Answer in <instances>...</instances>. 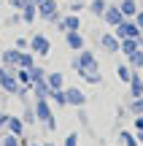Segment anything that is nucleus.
Listing matches in <instances>:
<instances>
[{"label":"nucleus","mask_w":143,"mask_h":146,"mask_svg":"<svg viewBox=\"0 0 143 146\" xmlns=\"http://www.w3.org/2000/svg\"><path fill=\"white\" fill-rule=\"evenodd\" d=\"M86 68L95 70V57H92L89 52H84V54H81V60H78V70H86Z\"/></svg>","instance_id":"nucleus-6"},{"label":"nucleus","mask_w":143,"mask_h":146,"mask_svg":"<svg viewBox=\"0 0 143 146\" xmlns=\"http://www.w3.org/2000/svg\"><path fill=\"white\" fill-rule=\"evenodd\" d=\"M103 43H105V49H111V52H116V49H119V41H113L111 35H105V38H103Z\"/></svg>","instance_id":"nucleus-17"},{"label":"nucleus","mask_w":143,"mask_h":146,"mask_svg":"<svg viewBox=\"0 0 143 146\" xmlns=\"http://www.w3.org/2000/svg\"><path fill=\"white\" fill-rule=\"evenodd\" d=\"M119 33H122L124 38H138V27H132V25H119Z\"/></svg>","instance_id":"nucleus-9"},{"label":"nucleus","mask_w":143,"mask_h":146,"mask_svg":"<svg viewBox=\"0 0 143 146\" xmlns=\"http://www.w3.org/2000/svg\"><path fill=\"white\" fill-rule=\"evenodd\" d=\"M138 141H140V143H143V130H138Z\"/></svg>","instance_id":"nucleus-30"},{"label":"nucleus","mask_w":143,"mask_h":146,"mask_svg":"<svg viewBox=\"0 0 143 146\" xmlns=\"http://www.w3.org/2000/svg\"><path fill=\"white\" fill-rule=\"evenodd\" d=\"M135 127H138V130H143V116H138V119H135Z\"/></svg>","instance_id":"nucleus-28"},{"label":"nucleus","mask_w":143,"mask_h":146,"mask_svg":"<svg viewBox=\"0 0 143 146\" xmlns=\"http://www.w3.org/2000/svg\"><path fill=\"white\" fill-rule=\"evenodd\" d=\"M46 146H51V143H46Z\"/></svg>","instance_id":"nucleus-32"},{"label":"nucleus","mask_w":143,"mask_h":146,"mask_svg":"<svg viewBox=\"0 0 143 146\" xmlns=\"http://www.w3.org/2000/svg\"><path fill=\"white\" fill-rule=\"evenodd\" d=\"M0 146H22V141H19L16 135H11V133H8V135H5L3 141H0Z\"/></svg>","instance_id":"nucleus-14"},{"label":"nucleus","mask_w":143,"mask_h":146,"mask_svg":"<svg viewBox=\"0 0 143 146\" xmlns=\"http://www.w3.org/2000/svg\"><path fill=\"white\" fill-rule=\"evenodd\" d=\"M65 98H68L70 106H84V103H86V98H84V92H81V89H68V92H65Z\"/></svg>","instance_id":"nucleus-4"},{"label":"nucleus","mask_w":143,"mask_h":146,"mask_svg":"<svg viewBox=\"0 0 143 146\" xmlns=\"http://www.w3.org/2000/svg\"><path fill=\"white\" fill-rule=\"evenodd\" d=\"M32 16H35V8H32V5H27V8H24V19H27V22H30V19H32Z\"/></svg>","instance_id":"nucleus-24"},{"label":"nucleus","mask_w":143,"mask_h":146,"mask_svg":"<svg viewBox=\"0 0 143 146\" xmlns=\"http://www.w3.org/2000/svg\"><path fill=\"white\" fill-rule=\"evenodd\" d=\"M5 127H8V133H11V135H16V138H22V133H24V122H22L19 116H8Z\"/></svg>","instance_id":"nucleus-2"},{"label":"nucleus","mask_w":143,"mask_h":146,"mask_svg":"<svg viewBox=\"0 0 143 146\" xmlns=\"http://www.w3.org/2000/svg\"><path fill=\"white\" fill-rule=\"evenodd\" d=\"M92 8H95V11H97V14H100V11H103V8H105V5H103V0H95V5H92Z\"/></svg>","instance_id":"nucleus-27"},{"label":"nucleus","mask_w":143,"mask_h":146,"mask_svg":"<svg viewBox=\"0 0 143 146\" xmlns=\"http://www.w3.org/2000/svg\"><path fill=\"white\" fill-rule=\"evenodd\" d=\"M27 146H38V143H27Z\"/></svg>","instance_id":"nucleus-31"},{"label":"nucleus","mask_w":143,"mask_h":146,"mask_svg":"<svg viewBox=\"0 0 143 146\" xmlns=\"http://www.w3.org/2000/svg\"><path fill=\"white\" fill-rule=\"evenodd\" d=\"M124 52H127V54H132V52H138V38H127V41H124Z\"/></svg>","instance_id":"nucleus-12"},{"label":"nucleus","mask_w":143,"mask_h":146,"mask_svg":"<svg viewBox=\"0 0 143 146\" xmlns=\"http://www.w3.org/2000/svg\"><path fill=\"white\" fill-rule=\"evenodd\" d=\"M119 78H124V81H130L132 76H130V70H127V68H119Z\"/></svg>","instance_id":"nucleus-25"},{"label":"nucleus","mask_w":143,"mask_h":146,"mask_svg":"<svg viewBox=\"0 0 143 146\" xmlns=\"http://www.w3.org/2000/svg\"><path fill=\"white\" fill-rule=\"evenodd\" d=\"M35 119H38V116H35V111H24V122H27V125H32Z\"/></svg>","instance_id":"nucleus-23"},{"label":"nucleus","mask_w":143,"mask_h":146,"mask_svg":"<svg viewBox=\"0 0 143 146\" xmlns=\"http://www.w3.org/2000/svg\"><path fill=\"white\" fill-rule=\"evenodd\" d=\"M130 62H132L135 68H140V65H143V52H132V54H130Z\"/></svg>","instance_id":"nucleus-15"},{"label":"nucleus","mask_w":143,"mask_h":146,"mask_svg":"<svg viewBox=\"0 0 143 146\" xmlns=\"http://www.w3.org/2000/svg\"><path fill=\"white\" fill-rule=\"evenodd\" d=\"M105 22L113 25V27H119V25H122V11H119V8H108L105 11Z\"/></svg>","instance_id":"nucleus-5"},{"label":"nucleus","mask_w":143,"mask_h":146,"mask_svg":"<svg viewBox=\"0 0 143 146\" xmlns=\"http://www.w3.org/2000/svg\"><path fill=\"white\" fill-rule=\"evenodd\" d=\"M68 43H70L73 49H81V46H84V41H81L78 33H70V35H68Z\"/></svg>","instance_id":"nucleus-13"},{"label":"nucleus","mask_w":143,"mask_h":146,"mask_svg":"<svg viewBox=\"0 0 143 146\" xmlns=\"http://www.w3.org/2000/svg\"><path fill=\"white\" fill-rule=\"evenodd\" d=\"M54 8H57V5H54V0H41V14H43V16H51Z\"/></svg>","instance_id":"nucleus-11"},{"label":"nucleus","mask_w":143,"mask_h":146,"mask_svg":"<svg viewBox=\"0 0 143 146\" xmlns=\"http://www.w3.org/2000/svg\"><path fill=\"white\" fill-rule=\"evenodd\" d=\"M130 89H132L135 98H140V95H143V81H140V76H132V78H130Z\"/></svg>","instance_id":"nucleus-8"},{"label":"nucleus","mask_w":143,"mask_h":146,"mask_svg":"<svg viewBox=\"0 0 143 146\" xmlns=\"http://www.w3.org/2000/svg\"><path fill=\"white\" fill-rule=\"evenodd\" d=\"M65 27H68L70 33H76L78 30V19H76V16H68V19H65Z\"/></svg>","instance_id":"nucleus-16"},{"label":"nucleus","mask_w":143,"mask_h":146,"mask_svg":"<svg viewBox=\"0 0 143 146\" xmlns=\"http://www.w3.org/2000/svg\"><path fill=\"white\" fill-rule=\"evenodd\" d=\"M132 111H135V114H143V100H140V98H135V103H132Z\"/></svg>","instance_id":"nucleus-22"},{"label":"nucleus","mask_w":143,"mask_h":146,"mask_svg":"<svg viewBox=\"0 0 143 146\" xmlns=\"http://www.w3.org/2000/svg\"><path fill=\"white\" fill-rule=\"evenodd\" d=\"M19 65H22V68H32V57H30V54H22V57H19Z\"/></svg>","instance_id":"nucleus-19"},{"label":"nucleus","mask_w":143,"mask_h":146,"mask_svg":"<svg viewBox=\"0 0 143 146\" xmlns=\"http://www.w3.org/2000/svg\"><path fill=\"white\" fill-rule=\"evenodd\" d=\"M138 27H143V14H138Z\"/></svg>","instance_id":"nucleus-29"},{"label":"nucleus","mask_w":143,"mask_h":146,"mask_svg":"<svg viewBox=\"0 0 143 146\" xmlns=\"http://www.w3.org/2000/svg\"><path fill=\"white\" fill-rule=\"evenodd\" d=\"M5 122H8V114H3V111H0V130L5 127Z\"/></svg>","instance_id":"nucleus-26"},{"label":"nucleus","mask_w":143,"mask_h":146,"mask_svg":"<svg viewBox=\"0 0 143 146\" xmlns=\"http://www.w3.org/2000/svg\"><path fill=\"white\" fill-rule=\"evenodd\" d=\"M19 57H22L19 52H5V54H3V60H5V62H19Z\"/></svg>","instance_id":"nucleus-18"},{"label":"nucleus","mask_w":143,"mask_h":146,"mask_svg":"<svg viewBox=\"0 0 143 146\" xmlns=\"http://www.w3.org/2000/svg\"><path fill=\"white\" fill-rule=\"evenodd\" d=\"M65 146H78V135H76V133H70V135L65 138Z\"/></svg>","instance_id":"nucleus-21"},{"label":"nucleus","mask_w":143,"mask_h":146,"mask_svg":"<svg viewBox=\"0 0 143 146\" xmlns=\"http://www.w3.org/2000/svg\"><path fill=\"white\" fill-rule=\"evenodd\" d=\"M35 116L43 122V125H49V130H54V116H51V108H49L46 98H38V106H35Z\"/></svg>","instance_id":"nucleus-1"},{"label":"nucleus","mask_w":143,"mask_h":146,"mask_svg":"<svg viewBox=\"0 0 143 146\" xmlns=\"http://www.w3.org/2000/svg\"><path fill=\"white\" fill-rule=\"evenodd\" d=\"M32 49H35V52H41V54H46L49 52V41L43 35H35V41H32Z\"/></svg>","instance_id":"nucleus-7"},{"label":"nucleus","mask_w":143,"mask_h":146,"mask_svg":"<svg viewBox=\"0 0 143 146\" xmlns=\"http://www.w3.org/2000/svg\"><path fill=\"white\" fill-rule=\"evenodd\" d=\"M122 14H135V3L132 0H127V3L122 5Z\"/></svg>","instance_id":"nucleus-20"},{"label":"nucleus","mask_w":143,"mask_h":146,"mask_svg":"<svg viewBox=\"0 0 143 146\" xmlns=\"http://www.w3.org/2000/svg\"><path fill=\"white\" fill-rule=\"evenodd\" d=\"M46 84H49V89H59L62 87V73H51Z\"/></svg>","instance_id":"nucleus-10"},{"label":"nucleus","mask_w":143,"mask_h":146,"mask_svg":"<svg viewBox=\"0 0 143 146\" xmlns=\"http://www.w3.org/2000/svg\"><path fill=\"white\" fill-rule=\"evenodd\" d=\"M0 87H3L5 92H19V81L11 78V76H5L3 70H0Z\"/></svg>","instance_id":"nucleus-3"}]
</instances>
